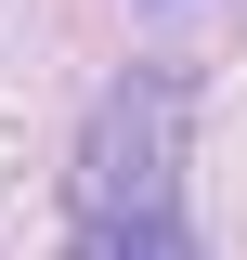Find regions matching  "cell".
I'll list each match as a JSON object with an SVG mask.
<instances>
[{
  "instance_id": "6da1fadb",
  "label": "cell",
  "mask_w": 247,
  "mask_h": 260,
  "mask_svg": "<svg viewBox=\"0 0 247 260\" xmlns=\"http://www.w3.org/2000/svg\"><path fill=\"white\" fill-rule=\"evenodd\" d=\"M65 260H195L182 208V78H117L78 130V182H65Z\"/></svg>"
}]
</instances>
